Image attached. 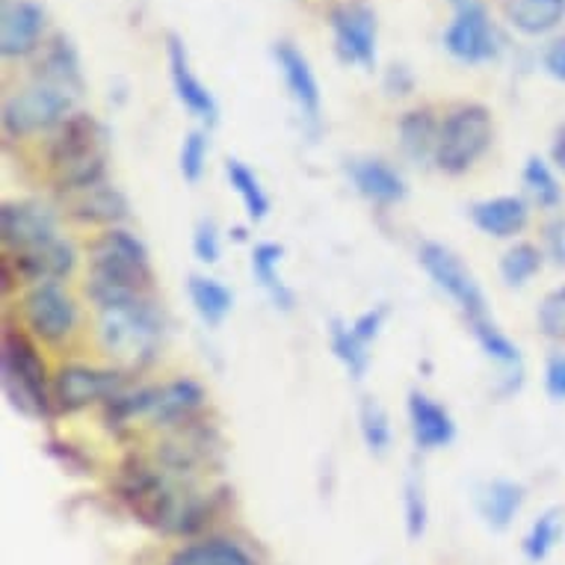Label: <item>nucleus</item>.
I'll use <instances>...</instances> for the list:
<instances>
[{
	"label": "nucleus",
	"mask_w": 565,
	"mask_h": 565,
	"mask_svg": "<svg viewBox=\"0 0 565 565\" xmlns=\"http://www.w3.org/2000/svg\"><path fill=\"white\" fill-rule=\"evenodd\" d=\"M113 489H116V498L125 503V510L139 524L158 530V533L186 536V533H195L202 527L211 515V507L202 494L181 489L172 480L169 468L149 462L137 454H130L119 465Z\"/></svg>",
	"instance_id": "1"
},
{
	"label": "nucleus",
	"mask_w": 565,
	"mask_h": 565,
	"mask_svg": "<svg viewBox=\"0 0 565 565\" xmlns=\"http://www.w3.org/2000/svg\"><path fill=\"white\" fill-rule=\"evenodd\" d=\"M154 264L151 252L128 228H107L89 246V276L86 294L93 306L119 297H151L154 290Z\"/></svg>",
	"instance_id": "2"
},
{
	"label": "nucleus",
	"mask_w": 565,
	"mask_h": 565,
	"mask_svg": "<svg viewBox=\"0 0 565 565\" xmlns=\"http://www.w3.org/2000/svg\"><path fill=\"white\" fill-rule=\"evenodd\" d=\"M98 311V343L125 367L149 364L160 350L167 323L151 297H119L95 306Z\"/></svg>",
	"instance_id": "3"
},
{
	"label": "nucleus",
	"mask_w": 565,
	"mask_h": 565,
	"mask_svg": "<svg viewBox=\"0 0 565 565\" xmlns=\"http://www.w3.org/2000/svg\"><path fill=\"white\" fill-rule=\"evenodd\" d=\"M0 385L21 417L45 420L54 415V376L39 352V341L12 323H3L0 332Z\"/></svg>",
	"instance_id": "4"
},
{
	"label": "nucleus",
	"mask_w": 565,
	"mask_h": 565,
	"mask_svg": "<svg viewBox=\"0 0 565 565\" xmlns=\"http://www.w3.org/2000/svg\"><path fill=\"white\" fill-rule=\"evenodd\" d=\"M47 167L56 186L77 193L107 181V128L89 113L75 110L54 130L47 146Z\"/></svg>",
	"instance_id": "5"
},
{
	"label": "nucleus",
	"mask_w": 565,
	"mask_h": 565,
	"mask_svg": "<svg viewBox=\"0 0 565 565\" xmlns=\"http://www.w3.org/2000/svg\"><path fill=\"white\" fill-rule=\"evenodd\" d=\"M491 142H494V121L489 107L477 102L456 104L441 119L433 167L445 175H465L486 158Z\"/></svg>",
	"instance_id": "6"
},
{
	"label": "nucleus",
	"mask_w": 565,
	"mask_h": 565,
	"mask_svg": "<svg viewBox=\"0 0 565 565\" xmlns=\"http://www.w3.org/2000/svg\"><path fill=\"white\" fill-rule=\"evenodd\" d=\"M77 95L45 81H33L28 89L10 95L3 104V134L10 139H28L47 134L75 113Z\"/></svg>",
	"instance_id": "7"
},
{
	"label": "nucleus",
	"mask_w": 565,
	"mask_h": 565,
	"mask_svg": "<svg viewBox=\"0 0 565 565\" xmlns=\"http://www.w3.org/2000/svg\"><path fill=\"white\" fill-rule=\"evenodd\" d=\"M417 264L427 273L429 281L454 302L468 323H477L482 317H489V299L486 290L480 288V281L471 273V267L456 255L450 246L436 241L420 243L417 249Z\"/></svg>",
	"instance_id": "8"
},
{
	"label": "nucleus",
	"mask_w": 565,
	"mask_h": 565,
	"mask_svg": "<svg viewBox=\"0 0 565 565\" xmlns=\"http://www.w3.org/2000/svg\"><path fill=\"white\" fill-rule=\"evenodd\" d=\"M21 323L33 341L63 347L81 329V306L63 285H36L21 299Z\"/></svg>",
	"instance_id": "9"
},
{
	"label": "nucleus",
	"mask_w": 565,
	"mask_h": 565,
	"mask_svg": "<svg viewBox=\"0 0 565 565\" xmlns=\"http://www.w3.org/2000/svg\"><path fill=\"white\" fill-rule=\"evenodd\" d=\"M125 391V373L116 367H89V364H63L54 373V408L75 415L89 406L107 403Z\"/></svg>",
	"instance_id": "10"
},
{
	"label": "nucleus",
	"mask_w": 565,
	"mask_h": 565,
	"mask_svg": "<svg viewBox=\"0 0 565 565\" xmlns=\"http://www.w3.org/2000/svg\"><path fill=\"white\" fill-rule=\"evenodd\" d=\"M441 42H445L447 54L462 65L494 63L503 51L501 30L491 24L489 10L482 7L480 0L465 7V10H456Z\"/></svg>",
	"instance_id": "11"
},
{
	"label": "nucleus",
	"mask_w": 565,
	"mask_h": 565,
	"mask_svg": "<svg viewBox=\"0 0 565 565\" xmlns=\"http://www.w3.org/2000/svg\"><path fill=\"white\" fill-rule=\"evenodd\" d=\"M329 28L334 36V54L341 56V63L371 72L376 65V42H380L376 12L362 0H347L329 12Z\"/></svg>",
	"instance_id": "12"
},
{
	"label": "nucleus",
	"mask_w": 565,
	"mask_h": 565,
	"mask_svg": "<svg viewBox=\"0 0 565 565\" xmlns=\"http://www.w3.org/2000/svg\"><path fill=\"white\" fill-rule=\"evenodd\" d=\"M167 63H169V81L175 89L178 102L184 104V110L193 116L195 121H202V128H214L220 121V104H216L214 93L207 89L202 77L193 72L190 63V51H186L184 39L169 33L167 36Z\"/></svg>",
	"instance_id": "13"
},
{
	"label": "nucleus",
	"mask_w": 565,
	"mask_h": 565,
	"mask_svg": "<svg viewBox=\"0 0 565 565\" xmlns=\"http://www.w3.org/2000/svg\"><path fill=\"white\" fill-rule=\"evenodd\" d=\"M54 207L36 199H12L0 207V241L3 252H21L56 237Z\"/></svg>",
	"instance_id": "14"
},
{
	"label": "nucleus",
	"mask_w": 565,
	"mask_h": 565,
	"mask_svg": "<svg viewBox=\"0 0 565 565\" xmlns=\"http://www.w3.org/2000/svg\"><path fill=\"white\" fill-rule=\"evenodd\" d=\"M204 399H207V394L195 380L146 385V420L163 429L190 427L202 412Z\"/></svg>",
	"instance_id": "15"
},
{
	"label": "nucleus",
	"mask_w": 565,
	"mask_h": 565,
	"mask_svg": "<svg viewBox=\"0 0 565 565\" xmlns=\"http://www.w3.org/2000/svg\"><path fill=\"white\" fill-rule=\"evenodd\" d=\"M21 276V285L36 288V285H63L77 267V249L65 237H51L45 243H36L30 249L7 252Z\"/></svg>",
	"instance_id": "16"
},
{
	"label": "nucleus",
	"mask_w": 565,
	"mask_h": 565,
	"mask_svg": "<svg viewBox=\"0 0 565 565\" xmlns=\"http://www.w3.org/2000/svg\"><path fill=\"white\" fill-rule=\"evenodd\" d=\"M273 63H276L281 81H285L290 102L297 104L299 116L311 121V125H320L323 95H320V81H317L308 56L294 42H276L273 45Z\"/></svg>",
	"instance_id": "17"
},
{
	"label": "nucleus",
	"mask_w": 565,
	"mask_h": 565,
	"mask_svg": "<svg viewBox=\"0 0 565 565\" xmlns=\"http://www.w3.org/2000/svg\"><path fill=\"white\" fill-rule=\"evenodd\" d=\"M406 415H408V433L412 441L420 454H436L445 447L454 445L456 438V417L445 403L429 397L427 391L412 388L406 397Z\"/></svg>",
	"instance_id": "18"
},
{
	"label": "nucleus",
	"mask_w": 565,
	"mask_h": 565,
	"mask_svg": "<svg viewBox=\"0 0 565 565\" xmlns=\"http://www.w3.org/2000/svg\"><path fill=\"white\" fill-rule=\"evenodd\" d=\"M45 24L47 12L39 0H7L0 15V54L19 60L39 51Z\"/></svg>",
	"instance_id": "19"
},
{
	"label": "nucleus",
	"mask_w": 565,
	"mask_h": 565,
	"mask_svg": "<svg viewBox=\"0 0 565 565\" xmlns=\"http://www.w3.org/2000/svg\"><path fill=\"white\" fill-rule=\"evenodd\" d=\"M530 211L533 204L524 195H491L468 207V220L491 241H515L519 234L527 232Z\"/></svg>",
	"instance_id": "20"
},
{
	"label": "nucleus",
	"mask_w": 565,
	"mask_h": 565,
	"mask_svg": "<svg viewBox=\"0 0 565 565\" xmlns=\"http://www.w3.org/2000/svg\"><path fill=\"white\" fill-rule=\"evenodd\" d=\"M471 326V334L477 347L486 352V359L501 367V382H498V394L501 397H512L519 394L524 385V355H521L519 343L512 341L510 334L503 332L501 326L494 323L491 317H482Z\"/></svg>",
	"instance_id": "21"
},
{
	"label": "nucleus",
	"mask_w": 565,
	"mask_h": 565,
	"mask_svg": "<svg viewBox=\"0 0 565 565\" xmlns=\"http://www.w3.org/2000/svg\"><path fill=\"white\" fill-rule=\"evenodd\" d=\"M65 214L81 225H102L107 232V228H119L128 220L130 204L119 186L104 181V184L86 186L77 193H65Z\"/></svg>",
	"instance_id": "22"
},
{
	"label": "nucleus",
	"mask_w": 565,
	"mask_h": 565,
	"mask_svg": "<svg viewBox=\"0 0 565 565\" xmlns=\"http://www.w3.org/2000/svg\"><path fill=\"white\" fill-rule=\"evenodd\" d=\"M347 178L355 193L380 207H394L408 195L406 178L382 158H355L347 163Z\"/></svg>",
	"instance_id": "23"
},
{
	"label": "nucleus",
	"mask_w": 565,
	"mask_h": 565,
	"mask_svg": "<svg viewBox=\"0 0 565 565\" xmlns=\"http://www.w3.org/2000/svg\"><path fill=\"white\" fill-rule=\"evenodd\" d=\"M527 501V489L515 480H489L482 482L477 489V515L482 519V524L491 530V533H507V530L515 524L521 507Z\"/></svg>",
	"instance_id": "24"
},
{
	"label": "nucleus",
	"mask_w": 565,
	"mask_h": 565,
	"mask_svg": "<svg viewBox=\"0 0 565 565\" xmlns=\"http://www.w3.org/2000/svg\"><path fill=\"white\" fill-rule=\"evenodd\" d=\"M281 260H285V246L273 241L255 243L252 249V278L258 281V288L267 294V299L273 302V308L278 311H294L297 308V294L290 288L285 276H281Z\"/></svg>",
	"instance_id": "25"
},
{
	"label": "nucleus",
	"mask_w": 565,
	"mask_h": 565,
	"mask_svg": "<svg viewBox=\"0 0 565 565\" xmlns=\"http://www.w3.org/2000/svg\"><path fill=\"white\" fill-rule=\"evenodd\" d=\"M438 130H441V119H436V113L429 107H415L406 110L397 121L399 149L415 167H433L438 146Z\"/></svg>",
	"instance_id": "26"
},
{
	"label": "nucleus",
	"mask_w": 565,
	"mask_h": 565,
	"mask_svg": "<svg viewBox=\"0 0 565 565\" xmlns=\"http://www.w3.org/2000/svg\"><path fill=\"white\" fill-rule=\"evenodd\" d=\"M33 81H45V84H54L60 89H68V93L81 95L84 93V72H81V56H77V47L72 45L68 36H54L42 51V60L36 65V77Z\"/></svg>",
	"instance_id": "27"
},
{
	"label": "nucleus",
	"mask_w": 565,
	"mask_h": 565,
	"mask_svg": "<svg viewBox=\"0 0 565 565\" xmlns=\"http://www.w3.org/2000/svg\"><path fill=\"white\" fill-rule=\"evenodd\" d=\"M186 297H190L195 317L207 329L223 326L234 311V290L225 281H220V278L204 276V273H193V276L186 278Z\"/></svg>",
	"instance_id": "28"
},
{
	"label": "nucleus",
	"mask_w": 565,
	"mask_h": 565,
	"mask_svg": "<svg viewBox=\"0 0 565 565\" xmlns=\"http://www.w3.org/2000/svg\"><path fill=\"white\" fill-rule=\"evenodd\" d=\"M503 19L521 36H547L565 21V0H503Z\"/></svg>",
	"instance_id": "29"
},
{
	"label": "nucleus",
	"mask_w": 565,
	"mask_h": 565,
	"mask_svg": "<svg viewBox=\"0 0 565 565\" xmlns=\"http://www.w3.org/2000/svg\"><path fill=\"white\" fill-rule=\"evenodd\" d=\"M223 172L228 186H232L234 193H237V199H241L243 211H246V220L255 225L264 223L269 216V211H273V202H269V193L264 190V184H260L258 172L241 158L225 160Z\"/></svg>",
	"instance_id": "30"
},
{
	"label": "nucleus",
	"mask_w": 565,
	"mask_h": 565,
	"mask_svg": "<svg viewBox=\"0 0 565 565\" xmlns=\"http://www.w3.org/2000/svg\"><path fill=\"white\" fill-rule=\"evenodd\" d=\"M167 565H258L241 542L234 539H202L181 545Z\"/></svg>",
	"instance_id": "31"
},
{
	"label": "nucleus",
	"mask_w": 565,
	"mask_h": 565,
	"mask_svg": "<svg viewBox=\"0 0 565 565\" xmlns=\"http://www.w3.org/2000/svg\"><path fill=\"white\" fill-rule=\"evenodd\" d=\"M521 186H524V199H527L533 207H539V211H547V214H554L565 199L563 184H559L554 167H551L545 158H539V154H530V158L524 160Z\"/></svg>",
	"instance_id": "32"
},
{
	"label": "nucleus",
	"mask_w": 565,
	"mask_h": 565,
	"mask_svg": "<svg viewBox=\"0 0 565 565\" xmlns=\"http://www.w3.org/2000/svg\"><path fill=\"white\" fill-rule=\"evenodd\" d=\"M545 252L542 246L530 241H515L510 249L501 255V264H498V273H501L503 285L507 288H527L530 281L542 273L545 267Z\"/></svg>",
	"instance_id": "33"
},
{
	"label": "nucleus",
	"mask_w": 565,
	"mask_h": 565,
	"mask_svg": "<svg viewBox=\"0 0 565 565\" xmlns=\"http://www.w3.org/2000/svg\"><path fill=\"white\" fill-rule=\"evenodd\" d=\"M329 347H332V355L341 362L350 380L362 382L367 376V371H371V347L355 338L350 323H343V320L329 323Z\"/></svg>",
	"instance_id": "34"
},
{
	"label": "nucleus",
	"mask_w": 565,
	"mask_h": 565,
	"mask_svg": "<svg viewBox=\"0 0 565 565\" xmlns=\"http://www.w3.org/2000/svg\"><path fill=\"white\" fill-rule=\"evenodd\" d=\"M565 533V515L559 510H545L533 524L527 527L524 539H521V554L533 565L545 563L547 556L554 554L559 539Z\"/></svg>",
	"instance_id": "35"
},
{
	"label": "nucleus",
	"mask_w": 565,
	"mask_h": 565,
	"mask_svg": "<svg viewBox=\"0 0 565 565\" xmlns=\"http://www.w3.org/2000/svg\"><path fill=\"white\" fill-rule=\"evenodd\" d=\"M359 436L371 456H388L394 447V427H391L388 408L380 399L364 397L359 406Z\"/></svg>",
	"instance_id": "36"
},
{
	"label": "nucleus",
	"mask_w": 565,
	"mask_h": 565,
	"mask_svg": "<svg viewBox=\"0 0 565 565\" xmlns=\"http://www.w3.org/2000/svg\"><path fill=\"white\" fill-rule=\"evenodd\" d=\"M403 530H406L408 542H420L429 530L427 486L417 468H412L403 480Z\"/></svg>",
	"instance_id": "37"
},
{
	"label": "nucleus",
	"mask_w": 565,
	"mask_h": 565,
	"mask_svg": "<svg viewBox=\"0 0 565 565\" xmlns=\"http://www.w3.org/2000/svg\"><path fill=\"white\" fill-rule=\"evenodd\" d=\"M207 158H211V134L207 128H193L184 134V142L178 149V172L186 184H199L207 172Z\"/></svg>",
	"instance_id": "38"
},
{
	"label": "nucleus",
	"mask_w": 565,
	"mask_h": 565,
	"mask_svg": "<svg viewBox=\"0 0 565 565\" xmlns=\"http://www.w3.org/2000/svg\"><path fill=\"white\" fill-rule=\"evenodd\" d=\"M536 326L542 338L565 347V285L547 290L536 308Z\"/></svg>",
	"instance_id": "39"
},
{
	"label": "nucleus",
	"mask_w": 565,
	"mask_h": 565,
	"mask_svg": "<svg viewBox=\"0 0 565 565\" xmlns=\"http://www.w3.org/2000/svg\"><path fill=\"white\" fill-rule=\"evenodd\" d=\"M193 255L204 267H214L223 258V234L214 220H199L193 228Z\"/></svg>",
	"instance_id": "40"
},
{
	"label": "nucleus",
	"mask_w": 565,
	"mask_h": 565,
	"mask_svg": "<svg viewBox=\"0 0 565 565\" xmlns=\"http://www.w3.org/2000/svg\"><path fill=\"white\" fill-rule=\"evenodd\" d=\"M391 317V308L385 306V302H380V306H371L367 311H362V315L355 317L350 323V329L355 332V338L362 343H367V347H373V341L380 338L382 329H385V323H388Z\"/></svg>",
	"instance_id": "41"
},
{
	"label": "nucleus",
	"mask_w": 565,
	"mask_h": 565,
	"mask_svg": "<svg viewBox=\"0 0 565 565\" xmlns=\"http://www.w3.org/2000/svg\"><path fill=\"white\" fill-rule=\"evenodd\" d=\"M542 252L554 267H565V216H551L542 225Z\"/></svg>",
	"instance_id": "42"
},
{
	"label": "nucleus",
	"mask_w": 565,
	"mask_h": 565,
	"mask_svg": "<svg viewBox=\"0 0 565 565\" xmlns=\"http://www.w3.org/2000/svg\"><path fill=\"white\" fill-rule=\"evenodd\" d=\"M547 399L565 403V352H551L545 362V376H542Z\"/></svg>",
	"instance_id": "43"
},
{
	"label": "nucleus",
	"mask_w": 565,
	"mask_h": 565,
	"mask_svg": "<svg viewBox=\"0 0 565 565\" xmlns=\"http://www.w3.org/2000/svg\"><path fill=\"white\" fill-rule=\"evenodd\" d=\"M47 454L54 456L65 471L93 473V462H89V459H86L75 445H68V441H47Z\"/></svg>",
	"instance_id": "44"
},
{
	"label": "nucleus",
	"mask_w": 565,
	"mask_h": 565,
	"mask_svg": "<svg viewBox=\"0 0 565 565\" xmlns=\"http://www.w3.org/2000/svg\"><path fill=\"white\" fill-rule=\"evenodd\" d=\"M382 89L391 98H406V95L415 93V75H412V68L408 65H391V68H385Z\"/></svg>",
	"instance_id": "45"
},
{
	"label": "nucleus",
	"mask_w": 565,
	"mask_h": 565,
	"mask_svg": "<svg viewBox=\"0 0 565 565\" xmlns=\"http://www.w3.org/2000/svg\"><path fill=\"white\" fill-rule=\"evenodd\" d=\"M542 65H545V72L554 77V81L565 84V36L554 39V42L545 47V54H542Z\"/></svg>",
	"instance_id": "46"
},
{
	"label": "nucleus",
	"mask_w": 565,
	"mask_h": 565,
	"mask_svg": "<svg viewBox=\"0 0 565 565\" xmlns=\"http://www.w3.org/2000/svg\"><path fill=\"white\" fill-rule=\"evenodd\" d=\"M551 160H554V167L565 175V128L556 130L554 146H551Z\"/></svg>",
	"instance_id": "47"
},
{
	"label": "nucleus",
	"mask_w": 565,
	"mask_h": 565,
	"mask_svg": "<svg viewBox=\"0 0 565 565\" xmlns=\"http://www.w3.org/2000/svg\"><path fill=\"white\" fill-rule=\"evenodd\" d=\"M471 3H477V0H450L454 10H465V7H471Z\"/></svg>",
	"instance_id": "48"
}]
</instances>
